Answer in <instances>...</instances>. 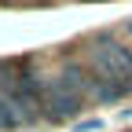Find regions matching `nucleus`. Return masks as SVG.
Masks as SVG:
<instances>
[{
  "mask_svg": "<svg viewBox=\"0 0 132 132\" xmlns=\"http://www.w3.org/2000/svg\"><path fill=\"white\" fill-rule=\"evenodd\" d=\"M19 121H22V118L15 114V106H11L7 99H4V92H0V128H15Z\"/></svg>",
  "mask_w": 132,
  "mask_h": 132,
  "instance_id": "7ed1b4c3",
  "label": "nucleus"
},
{
  "mask_svg": "<svg viewBox=\"0 0 132 132\" xmlns=\"http://www.w3.org/2000/svg\"><path fill=\"white\" fill-rule=\"evenodd\" d=\"M81 103H85V99L66 85L62 77H52V81L40 85V110H48V118H55V121L73 118V114L81 110Z\"/></svg>",
  "mask_w": 132,
  "mask_h": 132,
  "instance_id": "f03ea898",
  "label": "nucleus"
},
{
  "mask_svg": "<svg viewBox=\"0 0 132 132\" xmlns=\"http://www.w3.org/2000/svg\"><path fill=\"white\" fill-rule=\"evenodd\" d=\"M92 66L106 85L132 92V48H125L114 37H99L92 44Z\"/></svg>",
  "mask_w": 132,
  "mask_h": 132,
  "instance_id": "f257e3e1",
  "label": "nucleus"
},
{
  "mask_svg": "<svg viewBox=\"0 0 132 132\" xmlns=\"http://www.w3.org/2000/svg\"><path fill=\"white\" fill-rule=\"evenodd\" d=\"M128 33H132V22H128Z\"/></svg>",
  "mask_w": 132,
  "mask_h": 132,
  "instance_id": "20e7f679",
  "label": "nucleus"
}]
</instances>
